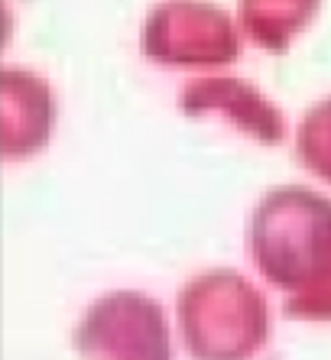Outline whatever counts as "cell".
Returning <instances> with one entry per match:
<instances>
[{
  "label": "cell",
  "instance_id": "1",
  "mask_svg": "<svg viewBox=\"0 0 331 360\" xmlns=\"http://www.w3.org/2000/svg\"><path fill=\"white\" fill-rule=\"evenodd\" d=\"M247 250L266 283L315 285L331 273V198L306 185L270 188L247 221Z\"/></svg>",
  "mask_w": 331,
  "mask_h": 360
},
{
  "label": "cell",
  "instance_id": "2",
  "mask_svg": "<svg viewBox=\"0 0 331 360\" xmlns=\"http://www.w3.org/2000/svg\"><path fill=\"white\" fill-rule=\"evenodd\" d=\"M179 331L195 360H250L270 341V305L237 269H208L179 295Z\"/></svg>",
  "mask_w": 331,
  "mask_h": 360
},
{
  "label": "cell",
  "instance_id": "3",
  "mask_svg": "<svg viewBox=\"0 0 331 360\" xmlns=\"http://www.w3.org/2000/svg\"><path fill=\"white\" fill-rule=\"evenodd\" d=\"M146 59L169 68H221L237 62L240 36L231 13L208 0H163L140 33Z\"/></svg>",
  "mask_w": 331,
  "mask_h": 360
},
{
  "label": "cell",
  "instance_id": "4",
  "mask_svg": "<svg viewBox=\"0 0 331 360\" xmlns=\"http://www.w3.org/2000/svg\"><path fill=\"white\" fill-rule=\"evenodd\" d=\"M72 344L82 360H173L163 305L137 289H114L94 299Z\"/></svg>",
  "mask_w": 331,
  "mask_h": 360
},
{
  "label": "cell",
  "instance_id": "5",
  "mask_svg": "<svg viewBox=\"0 0 331 360\" xmlns=\"http://www.w3.org/2000/svg\"><path fill=\"white\" fill-rule=\"evenodd\" d=\"M179 104H182L185 117H221L237 134L263 146H276L286 136V120L280 108L270 98H263L254 84L231 75L199 78V82L185 84Z\"/></svg>",
  "mask_w": 331,
  "mask_h": 360
},
{
  "label": "cell",
  "instance_id": "6",
  "mask_svg": "<svg viewBox=\"0 0 331 360\" xmlns=\"http://www.w3.org/2000/svg\"><path fill=\"white\" fill-rule=\"evenodd\" d=\"M0 146L4 160H30L49 143L56 127V98L30 68H4L0 78Z\"/></svg>",
  "mask_w": 331,
  "mask_h": 360
},
{
  "label": "cell",
  "instance_id": "7",
  "mask_svg": "<svg viewBox=\"0 0 331 360\" xmlns=\"http://www.w3.org/2000/svg\"><path fill=\"white\" fill-rule=\"evenodd\" d=\"M322 0H237L240 26L266 52H289L292 39L315 20Z\"/></svg>",
  "mask_w": 331,
  "mask_h": 360
},
{
  "label": "cell",
  "instance_id": "8",
  "mask_svg": "<svg viewBox=\"0 0 331 360\" xmlns=\"http://www.w3.org/2000/svg\"><path fill=\"white\" fill-rule=\"evenodd\" d=\"M296 156L318 179L331 182V98L306 110L296 127Z\"/></svg>",
  "mask_w": 331,
  "mask_h": 360
},
{
  "label": "cell",
  "instance_id": "9",
  "mask_svg": "<svg viewBox=\"0 0 331 360\" xmlns=\"http://www.w3.org/2000/svg\"><path fill=\"white\" fill-rule=\"evenodd\" d=\"M286 319L296 321H331V273L308 289H299L282 305Z\"/></svg>",
  "mask_w": 331,
  "mask_h": 360
}]
</instances>
